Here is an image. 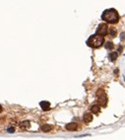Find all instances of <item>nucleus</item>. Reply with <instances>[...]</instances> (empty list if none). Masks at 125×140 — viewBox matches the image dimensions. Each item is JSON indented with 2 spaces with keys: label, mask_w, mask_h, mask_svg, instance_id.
<instances>
[{
  "label": "nucleus",
  "mask_w": 125,
  "mask_h": 140,
  "mask_svg": "<svg viewBox=\"0 0 125 140\" xmlns=\"http://www.w3.org/2000/svg\"><path fill=\"white\" fill-rule=\"evenodd\" d=\"M1 111H2V107L0 106V112H1Z\"/></svg>",
  "instance_id": "nucleus-15"
},
{
  "label": "nucleus",
  "mask_w": 125,
  "mask_h": 140,
  "mask_svg": "<svg viewBox=\"0 0 125 140\" xmlns=\"http://www.w3.org/2000/svg\"><path fill=\"white\" fill-rule=\"evenodd\" d=\"M105 49H106V50H112L113 44L111 42V41H107V42L105 44Z\"/></svg>",
  "instance_id": "nucleus-12"
},
{
  "label": "nucleus",
  "mask_w": 125,
  "mask_h": 140,
  "mask_svg": "<svg viewBox=\"0 0 125 140\" xmlns=\"http://www.w3.org/2000/svg\"><path fill=\"white\" fill-rule=\"evenodd\" d=\"M40 107H41V109H42L44 111H46L50 109V104H49L48 102H41V103H40Z\"/></svg>",
  "instance_id": "nucleus-7"
},
{
  "label": "nucleus",
  "mask_w": 125,
  "mask_h": 140,
  "mask_svg": "<svg viewBox=\"0 0 125 140\" xmlns=\"http://www.w3.org/2000/svg\"><path fill=\"white\" fill-rule=\"evenodd\" d=\"M83 120H84V121H85V122H91V121L93 120V115H92V114L86 112L85 115H84Z\"/></svg>",
  "instance_id": "nucleus-6"
},
{
  "label": "nucleus",
  "mask_w": 125,
  "mask_h": 140,
  "mask_svg": "<svg viewBox=\"0 0 125 140\" xmlns=\"http://www.w3.org/2000/svg\"><path fill=\"white\" fill-rule=\"evenodd\" d=\"M104 37L102 36H100V35H94L92 37H90L89 40L87 41V45H89L90 47H93V49H97L102 45L104 44Z\"/></svg>",
  "instance_id": "nucleus-2"
},
{
  "label": "nucleus",
  "mask_w": 125,
  "mask_h": 140,
  "mask_svg": "<svg viewBox=\"0 0 125 140\" xmlns=\"http://www.w3.org/2000/svg\"><path fill=\"white\" fill-rule=\"evenodd\" d=\"M107 32H108V28H107V26L105 25V24H101V25L99 26V28H97V35L102 36V37L106 36V35H107Z\"/></svg>",
  "instance_id": "nucleus-3"
},
{
  "label": "nucleus",
  "mask_w": 125,
  "mask_h": 140,
  "mask_svg": "<svg viewBox=\"0 0 125 140\" xmlns=\"http://www.w3.org/2000/svg\"><path fill=\"white\" fill-rule=\"evenodd\" d=\"M101 19L109 24H115L119 21V15L115 9H107L102 13Z\"/></svg>",
  "instance_id": "nucleus-1"
},
{
  "label": "nucleus",
  "mask_w": 125,
  "mask_h": 140,
  "mask_svg": "<svg viewBox=\"0 0 125 140\" xmlns=\"http://www.w3.org/2000/svg\"><path fill=\"white\" fill-rule=\"evenodd\" d=\"M30 121H28V120H24V121H21L20 122V127L22 128V129H27V128L30 127Z\"/></svg>",
  "instance_id": "nucleus-8"
},
{
  "label": "nucleus",
  "mask_w": 125,
  "mask_h": 140,
  "mask_svg": "<svg viewBox=\"0 0 125 140\" xmlns=\"http://www.w3.org/2000/svg\"><path fill=\"white\" fill-rule=\"evenodd\" d=\"M109 36H110L111 37H115V36H116V30L112 29V28H111V29L109 30Z\"/></svg>",
  "instance_id": "nucleus-13"
},
{
  "label": "nucleus",
  "mask_w": 125,
  "mask_h": 140,
  "mask_svg": "<svg viewBox=\"0 0 125 140\" xmlns=\"http://www.w3.org/2000/svg\"><path fill=\"white\" fill-rule=\"evenodd\" d=\"M8 131H9V132H14V128H13V127L9 128V129H8Z\"/></svg>",
  "instance_id": "nucleus-14"
},
{
  "label": "nucleus",
  "mask_w": 125,
  "mask_h": 140,
  "mask_svg": "<svg viewBox=\"0 0 125 140\" xmlns=\"http://www.w3.org/2000/svg\"><path fill=\"white\" fill-rule=\"evenodd\" d=\"M66 129L69 130V131H76L78 129V124L76 122H70L66 125Z\"/></svg>",
  "instance_id": "nucleus-4"
},
{
  "label": "nucleus",
  "mask_w": 125,
  "mask_h": 140,
  "mask_svg": "<svg viewBox=\"0 0 125 140\" xmlns=\"http://www.w3.org/2000/svg\"><path fill=\"white\" fill-rule=\"evenodd\" d=\"M106 102H107V98H106L105 94H104V95H101V96H99V104H100L101 106L105 107Z\"/></svg>",
  "instance_id": "nucleus-5"
},
{
  "label": "nucleus",
  "mask_w": 125,
  "mask_h": 140,
  "mask_svg": "<svg viewBox=\"0 0 125 140\" xmlns=\"http://www.w3.org/2000/svg\"><path fill=\"white\" fill-rule=\"evenodd\" d=\"M117 56H118V53H117V52H115V51L110 52V53H109V55H108L109 59H110L111 61H114V60H115V59L117 58Z\"/></svg>",
  "instance_id": "nucleus-10"
},
{
  "label": "nucleus",
  "mask_w": 125,
  "mask_h": 140,
  "mask_svg": "<svg viewBox=\"0 0 125 140\" xmlns=\"http://www.w3.org/2000/svg\"><path fill=\"white\" fill-rule=\"evenodd\" d=\"M41 130L44 132H48L51 130V125H49V124H45V125H42L41 126Z\"/></svg>",
  "instance_id": "nucleus-11"
},
{
  "label": "nucleus",
  "mask_w": 125,
  "mask_h": 140,
  "mask_svg": "<svg viewBox=\"0 0 125 140\" xmlns=\"http://www.w3.org/2000/svg\"><path fill=\"white\" fill-rule=\"evenodd\" d=\"M91 111H92V112L93 114H99L100 112V111H101V107H100V106L99 105H94L93 107H92V109H91Z\"/></svg>",
  "instance_id": "nucleus-9"
}]
</instances>
